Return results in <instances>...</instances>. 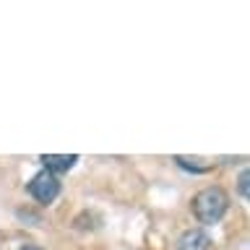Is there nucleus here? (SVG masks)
Instances as JSON below:
<instances>
[{"label":"nucleus","mask_w":250,"mask_h":250,"mask_svg":"<svg viewBox=\"0 0 250 250\" xmlns=\"http://www.w3.org/2000/svg\"><path fill=\"white\" fill-rule=\"evenodd\" d=\"M190 203H193V214L201 224H216L229 208V195L222 188L211 185V188H203L201 193H195Z\"/></svg>","instance_id":"f257e3e1"},{"label":"nucleus","mask_w":250,"mask_h":250,"mask_svg":"<svg viewBox=\"0 0 250 250\" xmlns=\"http://www.w3.org/2000/svg\"><path fill=\"white\" fill-rule=\"evenodd\" d=\"M26 190H29V195H31L34 201L44 203V206H50V203L60 195V180L55 177L52 172L42 169L39 175L31 177V183L26 185Z\"/></svg>","instance_id":"f03ea898"},{"label":"nucleus","mask_w":250,"mask_h":250,"mask_svg":"<svg viewBox=\"0 0 250 250\" xmlns=\"http://www.w3.org/2000/svg\"><path fill=\"white\" fill-rule=\"evenodd\" d=\"M19 250H42V248H37V245H23V248H19Z\"/></svg>","instance_id":"0eeeda50"},{"label":"nucleus","mask_w":250,"mask_h":250,"mask_svg":"<svg viewBox=\"0 0 250 250\" xmlns=\"http://www.w3.org/2000/svg\"><path fill=\"white\" fill-rule=\"evenodd\" d=\"M175 162L183 169H190V172H208L211 169V164H195V162H201V159H188V156H175Z\"/></svg>","instance_id":"39448f33"},{"label":"nucleus","mask_w":250,"mask_h":250,"mask_svg":"<svg viewBox=\"0 0 250 250\" xmlns=\"http://www.w3.org/2000/svg\"><path fill=\"white\" fill-rule=\"evenodd\" d=\"M39 162L44 164V169L47 172H52L55 177L60 175V172H68V169H73V164L78 162V156L76 154H42L39 156Z\"/></svg>","instance_id":"20e7f679"},{"label":"nucleus","mask_w":250,"mask_h":250,"mask_svg":"<svg viewBox=\"0 0 250 250\" xmlns=\"http://www.w3.org/2000/svg\"><path fill=\"white\" fill-rule=\"evenodd\" d=\"M248 180H250L248 169H242L240 172V193H242V198H248Z\"/></svg>","instance_id":"423d86ee"},{"label":"nucleus","mask_w":250,"mask_h":250,"mask_svg":"<svg viewBox=\"0 0 250 250\" xmlns=\"http://www.w3.org/2000/svg\"><path fill=\"white\" fill-rule=\"evenodd\" d=\"M211 248H214L211 237L203 229H188L175 245V250H211Z\"/></svg>","instance_id":"7ed1b4c3"}]
</instances>
